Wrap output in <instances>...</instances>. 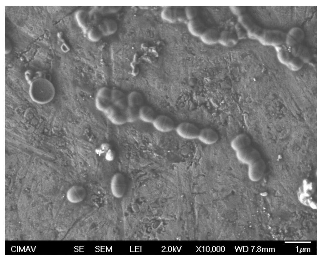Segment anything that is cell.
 Listing matches in <instances>:
<instances>
[{
	"label": "cell",
	"instance_id": "cell-15",
	"mask_svg": "<svg viewBox=\"0 0 320 260\" xmlns=\"http://www.w3.org/2000/svg\"><path fill=\"white\" fill-rule=\"evenodd\" d=\"M250 140L245 134H240L233 138L230 142L232 149L235 152L248 146Z\"/></svg>",
	"mask_w": 320,
	"mask_h": 260
},
{
	"label": "cell",
	"instance_id": "cell-23",
	"mask_svg": "<svg viewBox=\"0 0 320 260\" xmlns=\"http://www.w3.org/2000/svg\"><path fill=\"white\" fill-rule=\"evenodd\" d=\"M110 149V145L109 143H103L101 144L98 148L96 150L95 152L97 154L100 155L105 154Z\"/></svg>",
	"mask_w": 320,
	"mask_h": 260
},
{
	"label": "cell",
	"instance_id": "cell-11",
	"mask_svg": "<svg viewBox=\"0 0 320 260\" xmlns=\"http://www.w3.org/2000/svg\"><path fill=\"white\" fill-rule=\"evenodd\" d=\"M248 165V175L249 179L253 181L259 180L264 173V166L256 161Z\"/></svg>",
	"mask_w": 320,
	"mask_h": 260
},
{
	"label": "cell",
	"instance_id": "cell-2",
	"mask_svg": "<svg viewBox=\"0 0 320 260\" xmlns=\"http://www.w3.org/2000/svg\"><path fill=\"white\" fill-rule=\"evenodd\" d=\"M111 91L109 88L103 87L97 92L95 100V105L99 110L103 112L111 104Z\"/></svg>",
	"mask_w": 320,
	"mask_h": 260
},
{
	"label": "cell",
	"instance_id": "cell-19",
	"mask_svg": "<svg viewBox=\"0 0 320 260\" xmlns=\"http://www.w3.org/2000/svg\"><path fill=\"white\" fill-rule=\"evenodd\" d=\"M139 109L138 108L128 106L125 112L127 122L132 123L139 119Z\"/></svg>",
	"mask_w": 320,
	"mask_h": 260
},
{
	"label": "cell",
	"instance_id": "cell-1",
	"mask_svg": "<svg viewBox=\"0 0 320 260\" xmlns=\"http://www.w3.org/2000/svg\"><path fill=\"white\" fill-rule=\"evenodd\" d=\"M55 93L53 85L44 79L34 80L30 87L29 94L31 98L38 104H44L50 102L53 99Z\"/></svg>",
	"mask_w": 320,
	"mask_h": 260
},
{
	"label": "cell",
	"instance_id": "cell-8",
	"mask_svg": "<svg viewBox=\"0 0 320 260\" xmlns=\"http://www.w3.org/2000/svg\"><path fill=\"white\" fill-rule=\"evenodd\" d=\"M236 155L239 162L248 165L255 161L258 156L256 151L248 146L236 151Z\"/></svg>",
	"mask_w": 320,
	"mask_h": 260
},
{
	"label": "cell",
	"instance_id": "cell-12",
	"mask_svg": "<svg viewBox=\"0 0 320 260\" xmlns=\"http://www.w3.org/2000/svg\"><path fill=\"white\" fill-rule=\"evenodd\" d=\"M216 131L210 128H204L200 130L198 138L203 143L211 145L216 143L218 139Z\"/></svg>",
	"mask_w": 320,
	"mask_h": 260
},
{
	"label": "cell",
	"instance_id": "cell-10",
	"mask_svg": "<svg viewBox=\"0 0 320 260\" xmlns=\"http://www.w3.org/2000/svg\"><path fill=\"white\" fill-rule=\"evenodd\" d=\"M189 26L191 33L197 37H200L209 28L206 21L198 17L191 20Z\"/></svg>",
	"mask_w": 320,
	"mask_h": 260
},
{
	"label": "cell",
	"instance_id": "cell-6",
	"mask_svg": "<svg viewBox=\"0 0 320 260\" xmlns=\"http://www.w3.org/2000/svg\"><path fill=\"white\" fill-rule=\"evenodd\" d=\"M154 128L162 132H168L173 130L174 124L172 120L165 115H160L156 117L152 123Z\"/></svg>",
	"mask_w": 320,
	"mask_h": 260
},
{
	"label": "cell",
	"instance_id": "cell-25",
	"mask_svg": "<svg viewBox=\"0 0 320 260\" xmlns=\"http://www.w3.org/2000/svg\"><path fill=\"white\" fill-rule=\"evenodd\" d=\"M230 8L232 13L238 16L243 14V12L244 11V9L242 6H232Z\"/></svg>",
	"mask_w": 320,
	"mask_h": 260
},
{
	"label": "cell",
	"instance_id": "cell-26",
	"mask_svg": "<svg viewBox=\"0 0 320 260\" xmlns=\"http://www.w3.org/2000/svg\"><path fill=\"white\" fill-rule=\"evenodd\" d=\"M105 154V158L107 161H111L114 159L115 155L114 151L113 150L110 149Z\"/></svg>",
	"mask_w": 320,
	"mask_h": 260
},
{
	"label": "cell",
	"instance_id": "cell-14",
	"mask_svg": "<svg viewBox=\"0 0 320 260\" xmlns=\"http://www.w3.org/2000/svg\"><path fill=\"white\" fill-rule=\"evenodd\" d=\"M238 39L235 32L224 31L220 33L218 42L223 46L232 47L236 44Z\"/></svg>",
	"mask_w": 320,
	"mask_h": 260
},
{
	"label": "cell",
	"instance_id": "cell-4",
	"mask_svg": "<svg viewBox=\"0 0 320 260\" xmlns=\"http://www.w3.org/2000/svg\"><path fill=\"white\" fill-rule=\"evenodd\" d=\"M177 134L182 138L189 140L198 138L200 130L194 124L188 122H182L176 127Z\"/></svg>",
	"mask_w": 320,
	"mask_h": 260
},
{
	"label": "cell",
	"instance_id": "cell-24",
	"mask_svg": "<svg viewBox=\"0 0 320 260\" xmlns=\"http://www.w3.org/2000/svg\"><path fill=\"white\" fill-rule=\"evenodd\" d=\"M199 13L198 8L196 7H192L189 8L188 11V16L192 20L198 17Z\"/></svg>",
	"mask_w": 320,
	"mask_h": 260
},
{
	"label": "cell",
	"instance_id": "cell-16",
	"mask_svg": "<svg viewBox=\"0 0 320 260\" xmlns=\"http://www.w3.org/2000/svg\"><path fill=\"white\" fill-rule=\"evenodd\" d=\"M155 113L151 107L143 105L139 109V119L147 123H152L155 118Z\"/></svg>",
	"mask_w": 320,
	"mask_h": 260
},
{
	"label": "cell",
	"instance_id": "cell-3",
	"mask_svg": "<svg viewBox=\"0 0 320 260\" xmlns=\"http://www.w3.org/2000/svg\"><path fill=\"white\" fill-rule=\"evenodd\" d=\"M110 189L113 195L117 198L122 197L126 189L125 178L121 173L115 174L112 177L110 182Z\"/></svg>",
	"mask_w": 320,
	"mask_h": 260
},
{
	"label": "cell",
	"instance_id": "cell-21",
	"mask_svg": "<svg viewBox=\"0 0 320 260\" xmlns=\"http://www.w3.org/2000/svg\"><path fill=\"white\" fill-rule=\"evenodd\" d=\"M102 34L99 28L93 27L91 28L88 32V37L91 41L96 42L101 38Z\"/></svg>",
	"mask_w": 320,
	"mask_h": 260
},
{
	"label": "cell",
	"instance_id": "cell-22",
	"mask_svg": "<svg viewBox=\"0 0 320 260\" xmlns=\"http://www.w3.org/2000/svg\"><path fill=\"white\" fill-rule=\"evenodd\" d=\"M235 33L238 39H242L246 37V29L238 22L235 26Z\"/></svg>",
	"mask_w": 320,
	"mask_h": 260
},
{
	"label": "cell",
	"instance_id": "cell-5",
	"mask_svg": "<svg viewBox=\"0 0 320 260\" xmlns=\"http://www.w3.org/2000/svg\"><path fill=\"white\" fill-rule=\"evenodd\" d=\"M102 112L113 124L121 125L127 122L124 113L116 108L112 104Z\"/></svg>",
	"mask_w": 320,
	"mask_h": 260
},
{
	"label": "cell",
	"instance_id": "cell-17",
	"mask_svg": "<svg viewBox=\"0 0 320 260\" xmlns=\"http://www.w3.org/2000/svg\"><path fill=\"white\" fill-rule=\"evenodd\" d=\"M99 28L102 35L108 36L114 33L117 30L118 26L114 20L107 19L102 22Z\"/></svg>",
	"mask_w": 320,
	"mask_h": 260
},
{
	"label": "cell",
	"instance_id": "cell-13",
	"mask_svg": "<svg viewBox=\"0 0 320 260\" xmlns=\"http://www.w3.org/2000/svg\"><path fill=\"white\" fill-rule=\"evenodd\" d=\"M220 33L214 28H209L200 37L202 42L208 45H212L218 42Z\"/></svg>",
	"mask_w": 320,
	"mask_h": 260
},
{
	"label": "cell",
	"instance_id": "cell-20",
	"mask_svg": "<svg viewBox=\"0 0 320 260\" xmlns=\"http://www.w3.org/2000/svg\"><path fill=\"white\" fill-rule=\"evenodd\" d=\"M76 18L79 25L84 29L88 26V13L83 10L78 11L76 13Z\"/></svg>",
	"mask_w": 320,
	"mask_h": 260
},
{
	"label": "cell",
	"instance_id": "cell-7",
	"mask_svg": "<svg viewBox=\"0 0 320 260\" xmlns=\"http://www.w3.org/2000/svg\"><path fill=\"white\" fill-rule=\"evenodd\" d=\"M111 104L125 114L128 105L127 96L124 93L119 90H111Z\"/></svg>",
	"mask_w": 320,
	"mask_h": 260
},
{
	"label": "cell",
	"instance_id": "cell-18",
	"mask_svg": "<svg viewBox=\"0 0 320 260\" xmlns=\"http://www.w3.org/2000/svg\"><path fill=\"white\" fill-rule=\"evenodd\" d=\"M128 106L138 108L141 105L143 101L142 95L137 91L130 93L127 96Z\"/></svg>",
	"mask_w": 320,
	"mask_h": 260
},
{
	"label": "cell",
	"instance_id": "cell-9",
	"mask_svg": "<svg viewBox=\"0 0 320 260\" xmlns=\"http://www.w3.org/2000/svg\"><path fill=\"white\" fill-rule=\"evenodd\" d=\"M86 191L85 188L81 186L74 185L68 190L67 197L69 201L73 203H78L85 199Z\"/></svg>",
	"mask_w": 320,
	"mask_h": 260
}]
</instances>
